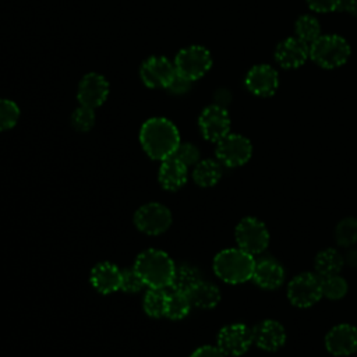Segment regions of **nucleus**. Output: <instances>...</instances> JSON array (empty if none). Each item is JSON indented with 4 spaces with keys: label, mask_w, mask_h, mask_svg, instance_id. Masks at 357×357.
I'll list each match as a JSON object with an SVG mask.
<instances>
[{
    "label": "nucleus",
    "mask_w": 357,
    "mask_h": 357,
    "mask_svg": "<svg viewBox=\"0 0 357 357\" xmlns=\"http://www.w3.org/2000/svg\"><path fill=\"white\" fill-rule=\"evenodd\" d=\"M139 142L148 156L163 160L176 152L180 145V134L170 120L153 117L142 124Z\"/></svg>",
    "instance_id": "obj_1"
},
{
    "label": "nucleus",
    "mask_w": 357,
    "mask_h": 357,
    "mask_svg": "<svg viewBox=\"0 0 357 357\" xmlns=\"http://www.w3.org/2000/svg\"><path fill=\"white\" fill-rule=\"evenodd\" d=\"M134 269L138 272L145 286L166 289L172 284L176 265L165 251L149 248L137 257Z\"/></svg>",
    "instance_id": "obj_2"
},
{
    "label": "nucleus",
    "mask_w": 357,
    "mask_h": 357,
    "mask_svg": "<svg viewBox=\"0 0 357 357\" xmlns=\"http://www.w3.org/2000/svg\"><path fill=\"white\" fill-rule=\"evenodd\" d=\"M254 255L241 248H226L213 258V272L216 276L230 284L244 283L252 279L255 269Z\"/></svg>",
    "instance_id": "obj_3"
},
{
    "label": "nucleus",
    "mask_w": 357,
    "mask_h": 357,
    "mask_svg": "<svg viewBox=\"0 0 357 357\" xmlns=\"http://www.w3.org/2000/svg\"><path fill=\"white\" fill-rule=\"evenodd\" d=\"M350 53V45L339 35H321L310 45L311 60L328 70L343 66L349 60Z\"/></svg>",
    "instance_id": "obj_4"
},
{
    "label": "nucleus",
    "mask_w": 357,
    "mask_h": 357,
    "mask_svg": "<svg viewBox=\"0 0 357 357\" xmlns=\"http://www.w3.org/2000/svg\"><path fill=\"white\" fill-rule=\"evenodd\" d=\"M234 237L238 248L247 251L251 255L264 252L269 245V230L265 223L254 216L243 218L236 229Z\"/></svg>",
    "instance_id": "obj_5"
},
{
    "label": "nucleus",
    "mask_w": 357,
    "mask_h": 357,
    "mask_svg": "<svg viewBox=\"0 0 357 357\" xmlns=\"http://www.w3.org/2000/svg\"><path fill=\"white\" fill-rule=\"evenodd\" d=\"M322 296L321 278L311 272L296 275L287 284V298L298 308H308L317 304Z\"/></svg>",
    "instance_id": "obj_6"
},
{
    "label": "nucleus",
    "mask_w": 357,
    "mask_h": 357,
    "mask_svg": "<svg viewBox=\"0 0 357 357\" xmlns=\"http://www.w3.org/2000/svg\"><path fill=\"white\" fill-rule=\"evenodd\" d=\"M177 74L195 81L205 75L212 67V56L208 49L202 46H188L181 49L174 60Z\"/></svg>",
    "instance_id": "obj_7"
},
{
    "label": "nucleus",
    "mask_w": 357,
    "mask_h": 357,
    "mask_svg": "<svg viewBox=\"0 0 357 357\" xmlns=\"http://www.w3.org/2000/svg\"><path fill=\"white\" fill-rule=\"evenodd\" d=\"M172 219L170 209L159 202L145 204L134 213V223L137 229L151 236L166 231L172 225Z\"/></svg>",
    "instance_id": "obj_8"
},
{
    "label": "nucleus",
    "mask_w": 357,
    "mask_h": 357,
    "mask_svg": "<svg viewBox=\"0 0 357 357\" xmlns=\"http://www.w3.org/2000/svg\"><path fill=\"white\" fill-rule=\"evenodd\" d=\"M252 155V145L248 138L240 134H227L216 142V158L227 167L245 165Z\"/></svg>",
    "instance_id": "obj_9"
},
{
    "label": "nucleus",
    "mask_w": 357,
    "mask_h": 357,
    "mask_svg": "<svg viewBox=\"0 0 357 357\" xmlns=\"http://www.w3.org/2000/svg\"><path fill=\"white\" fill-rule=\"evenodd\" d=\"M254 343L252 329L244 324H230L218 333V347L225 356H241Z\"/></svg>",
    "instance_id": "obj_10"
},
{
    "label": "nucleus",
    "mask_w": 357,
    "mask_h": 357,
    "mask_svg": "<svg viewBox=\"0 0 357 357\" xmlns=\"http://www.w3.org/2000/svg\"><path fill=\"white\" fill-rule=\"evenodd\" d=\"M201 134L211 142H218L230 131V117L220 105H211L202 110L198 119Z\"/></svg>",
    "instance_id": "obj_11"
},
{
    "label": "nucleus",
    "mask_w": 357,
    "mask_h": 357,
    "mask_svg": "<svg viewBox=\"0 0 357 357\" xmlns=\"http://www.w3.org/2000/svg\"><path fill=\"white\" fill-rule=\"evenodd\" d=\"M139 74L148 88H167L176 75V67L163 56H152L142 63Z\"/></svg>",
    "instance_id": "obj_12"
},
{
    "label": "nucleus",
    "mask_w": 357,
    "mask_h": 357,
    "mask_svg": "<svg viewBox=\"0 0 357 357\" xmlns=\"http://www.w3.org/2000/svg\"><path fill=\"white\" fill-rule=\"evenodd\" d=\"M109 95V82L98 73H89L82 77L78 85L77 98L79 105L96 109L99 107Z\"/></svg>",
    "instance_id": "obj_13"
},
{
    "label": "nucleus",
    "mask_w": 357,
    "mask_h": 357,
    "mask_svg": "<svg viewBox=\"0 0 357 357\" xmlns=\"http://www.w3.org/2000/svg\"><path fill=\"white\" fill-rule=\"evenodd\" d=\"M325 347L333 356H350L357 351V328L350 324H339L325 336Z\"/></svg>",
    "instance_id": "obj_14"
},
{
    "label": "nucleus",
    "mask_w": 357,
    "mask_h": 357,
    "mask_svg": "<svg viewBox=\"0 0 357 357\" xmlns=\"http://www.w3.org/2000/svg\"><path fill=\"white\" fill-rule=\"evenodd\" d=\"M245 86L257 96H272L279 86L278 71L268 64L254 66L245 75Z\"/></svg>",
    "instance_id": "obj_15"
},
{
    "label": "nucleus",
    "mask_w": 357,
    "mask_h": 357,
    "mask_svg": "<svg viewBox=\"0 0 357 357\" xmlns=\"http://www.w3.org/2000/svg\"><path fill=\"white\" fill-rule=\"evenodd\" d=\"M310 57V45L301 39L287 38L282 40L275 50V60L283 68H297Z\"/></svg>",
    "instance_id": "obj_16"
},
{
    "label": "nucleus",
    "mask_w": 357,
    "mask_h": 357,
    "mask_svg": "<svg viewBox=\"0 0 357 357\" xmlns=\"http://www.w3.org/2000/svg\"><path fill=\"white\" fill-rule=\"evenodd\" d=\"M254 343L265 351H276L286 342L283 325L275 319H264L252 328Z\"/></svg>",
    "instance_id": "obj_17"
},
{
    "label": "nucleus",
    "mask_w": 357,
    "mask_h": 357,
    "mask_svg": "<svg viewBox=\"0 0 357 357\" xmlns=\"http://www.w3.org/2000/svg\"><path fill=\"white\" fill-rule=\"evenodd\" d=\"M187 176H188V167L176 156L172 155L162 160L158 178L160 185L165 190L176 191L181 188L187 181Z\"/></svg>",
    "instance_id": "obj_18"
},
{
    "label": "nucleus",
    "mask_w": 357,
    "mask_h": 357,
    "mask_svg": "<svg viewBox=\"0 0 357 357\" xmlns=\"http://www.w3.org/2000/svg\"><path fill=\"white\" fill-rule=\"evenodd\" d=\"M284 276V269L279 264V261L272 258H264L255 264L252 280L257 283V286L262 289L273 290L283 284Z\"/></svg>",
    "instance_id": "obj_19"
},
{
    "label": "nucleus",
    "mask_w": 357,
    "mask_h": 357,
    "mask_svg": "<svg viewBox=\"0 0 357 357\" xmlns=\"http://www.w3.org/2000/svg\"><path fill=\"white\" fill-rule=\"evenodd\" d=\"M121 269L110 262H100L91 271V283L102 294L120 290Z\"/></svg>",
    "instance_id": "obj_20"
},
{
    "label": "nucleus",
    "mask_w": 357,
    "mask_h": 357,
    "mask_svg": "<svg viewBox=\"0 0 357 357\" xmlns=\"http://www.w3.org/2000/svg\"><path fill=\"white\" fill-rule=\"evenodd\" d=\"M192 307L201 310H211L220 301V290L211 282L201 280L188 293Z\"/></svg>",
    "instance_id": "obj_21"
},
{
    "label": "nucleus",
    "mask_w": 357,
    "mask_h": 357,
    "mask_svg": "<svg viewBox=\"0 0 357 357\" xmlns=\"http://www.w3.org/2000/svg\"><path fill=\"white\" fill-rule=\"evenodd\" d=\"M344 265L343 255L335 248L321 250L314 259V268L319 278L337 275Z\"/></svg>",
    "instance_id": "obj_22"
},
{
    "label": "nucleus",
    "mask_w": 357,
    "mask_h": 357,
    "mask_svg": "<svg viewBox=\"0 0 357 357\" xmlns=\"http://www.w3.org/2000/svg\"><path fill=\"white\" fill-rule=\"evenodd\" d=\"M222 177L220 162L213 159L199 160L192 170V178L199 187H212L218 184Z\"/></svg>",
    "instance_id": "obj_23"
},
{
    "label": "nucleus",
    "mask_w": 357,
    "mask_h": 357,
    "mask_svg": "<svg viewBox=\"0 0 357 357\" xmlns=\"http://www.w3.org/2000/svg\"><path fill=\"white\" fill-rule=\"evenodd\" d=\"M201 280L202 278L197 268L191 265H180V266H176L170 287L177 291L188 293Z\"/></svg>",
    "instance_id": "obj_24"
},
{
    "label": "nucleus",
    "mask_w": 357,
    "mask_h": 357,
    "mask_svg": "<svg viewBox=\"0 0 357 357\" xmlns=\"http://www.w3.org/2000/svg\"><path fill=\"white\" fill-rule=\"evenodd\" d=\"M169 293L165 289L149 287L144 297V310L152 318H160L166 314Z\"/></svg>",
    "instance_id": "obj_25"
},
{
    "label": "nucleus",
    "mask_w": 357,
    "mask_h": 357,
    "mask_svg": "<svg viewBox=\"0 0 357 357\" xmlns=\"http://www.w3.org/2000/svg\"><path fill=\"white\" fill-rule=\"evenodd\" d=\"M191 301L187 293L173 290L167 296V305L165 317L170 319H181L184 318L191 310Z\"/></svg>",
    "instance_id": "obj_26"
},
{
    "label": "nucleus",
    "mask_w": 357,
    "mask_h": 357,
    "mask_svg": "<svg viewBox=\"0 0 357 357\" xmlns=\"http://www.w3.org/2000/svg\"><path fill=\"white\" fill-rule=\"evenodd\" d=\"M294 31H296V36L303 42H305L307 45H311L314 40H317L321 36V25L318 20L307 14L297 18Z\"/></svg>",
    "instance_id": "obj_27"
},
{
    "label": "nucleus",
    "mask_w": 357,
    "mask_h": 357,
    "mask_svg": "<svg viewBox=\"0 0 357 357\" xmlns=\"http://www.w3.org/2000/svg\"><path fill=\"white\" fill-rule=\"evenodd\" d=\"M335 240L340 247H353L357 243V218H343L335 227Z\"/></svg>",
    "instance_id": "obj_28"
},
{
    "label": "nucleus",
    "mask_w": 357,
    "mask_h": 357,
    "mask_svg": "<svg viewBox=\"0 0 357 357\" xmlns=\"http://www.w3.org/2000/svg\"><path fill=\"white\" fill-rule=\"evenodd\" d=\"M322 282V296L329 300H339L347 293V282L339 273L321 278Z\"/></svg>",
    "instance_id": "obj_29"
},
{
    "label": "nucleus",
    "mask_w": 357,
    "mask_h": 357,
    "mask_svg": "<svg viewBox=\"0 0 357 357\" xmlns=\"http://www.w3.org/2000/svg\"><path fill=\"white\" fill-rule=\"evenodd\" d=\"M20 119V107L10 99H0V131L13 128Z\"/></svg>",
    "instance_id": "obj_30"
},
{
    "label": "nucleus",
    "mask_w": 357,
    "mask_h": 357,
    "mask_svg": "<svg viewBox=\"0 0 357 357\" xmlns=\"http://www.w3.org/2000/svg\"><path fill=\"white\" fill-rule=\"evenodd\" d=\"M71 123H73V127L77 131H81V132L89 131L95 124V112H93V109L79 105L71 116Z\"/></svg>",
    "instance_id": "obj_31"
},
{
    "label": "nucleus",
    "mask_w": 357,
    "mask_h": 357,
    "mask_svg": "<svg viewBox=\"0 0 357 357\" xmlns=\"http://www.w3.org/2000/svg\"><path fill=\"white\" fill-rule=\"evenodd\" d=\"M145 286L144 280L138 275V272L131 268V269H123L121 271V282H120V290L127 291V293H137Z\"/></svg>",
    "instance_id": "obj_32"
},
{
    "label": "nucleus",
    "mask_w": 357,
    "mask_h": 357,
    "mask_svg": "<svg viewBox=\"0 0 357 357\" xmlns=\"http://www.w3.org/2000/svg\"><path fill=\"white\" fill-rule=\"evenodd\" d=\"M173 156H176L178 160H181L187 167L195 166L199 162V151L195 145H192L190 142H184V144L180 142V145L177 146Z\"/></svg>",
    "instance_id": "obj_33"
},
{
    "label": "nucleus",
    "mask_w": 357,
    "mask_h": 357,
    "mask_svg": "<svg viewBox=\"0 0 357 357\" xmlns=\"http://www.w3.org/2000/svg\"><path fill=\"white\" fill-rule=\"evenodd\" d=\"M308 7L317 13H331L339 10L342 0H307Z\"/></svg>",
    "instance_id": "obj_34"
},
{
    "label": "nucleus",
    "mask_w": 357,
    "mask_h": 357,
    "mask_svg": "<svg viewBox=\"0 0 357 357\" xmlns=\"http://www.w3.org/2000/svg\"><path fill=\"white\" fill-rule=\"evenodd\" d=\"M191 82L192 81H190L188 78L177 74V71H176L174 78L172 79V82L169 84V86L166 89H169V92H172L174 95H181V93L188 92V89L191 88Z\"/></svg>",
    "instance_id": "obj_35"
},
{
    "label": "nucleus",
    "mask_w": 357,
    "mask_h": 357,
    "mask_svg": "<svg viewBox=\"0 0 357 357\" xmlns=\"http://www.w3.org/2000/svg\"><path fill=\"white\" fill-rule=\"evenodd\" d=\"M190 357H226L222 350L216 346H202L198 347Z\"/></svg>",
    "instance_id": "obj_36"
},
{
    "label": "nucleus",
    "mask_w": 357,
    "mask_h": 357,
    "mask_svg": "<svg viewBox=\"0 0 357 357\" xmlns=\"http://www.w3.org/2000/svg\"><path fill=\"white\" fill-rule=\"evenodd\" d=\"M343 259H344V264L351 266V268H357V250L356 248H349L344 255H343Z\"/></svg>",
    "instance_id": "obj_37"
},
{
    "label": "nucleus",
    "mask_w": 357,
    "mask_h": 357,
    "mask_svg": "<svg viewBox=\"0 0 357 357\" xmlns=\"http://www.w3.org/2000/svg\"><path fill=\"white\" fill-rule=\"evenodd\" d=\"M342 10H344L346 13L357 17V0H342Z\"/></svg>",
    "instance_id": "obj_38"
},
{
    "label": "nucleus",
    "mask_w": 357,
    "mask_h": 357,
    "mask_svg": "<svg viewBox=\"0 0 357 357\" xmlns=\"http://www.w3.org/2000/svg\"><path fill=\"white\" fill-rule=\"evenodd\" d=\"M356 353H357V351H356Z\"/></svg>",
    "instance_id": "obj_39"
}]
</instances>
